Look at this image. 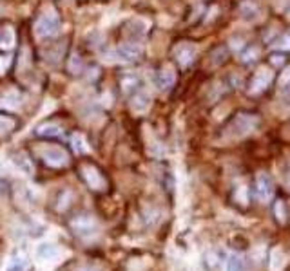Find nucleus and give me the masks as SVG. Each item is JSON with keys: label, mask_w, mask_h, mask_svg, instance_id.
Here are the masks:
<instances>
[{"label": "nucleus", "mask_w": 290, "mask_h": 271, "mask_svg": "<svg viewBox=\"0 0 290 271\" xmlns=\"http://www.w3.org/2000/svg\"><path fill=\"white\" fill-rule=\"evenodd\" d=\"M35 154L38 155L42 165L53 170H64L71 165V154L62 145H38L35 147Z\"/></svg>", "instance_id": "1"}, {"label": "nucleus", "mask_w": 290, "mask_h": 271, "mask_svg": "<svg viewBox=\"0 0 290 271\" xmlns=\"http://www.w3.org/2000/svg\"><path fill=\"white\" fill-rule=\"evenodd\" d=\"M78 174L82 177L87 186H89L93 192H98V194H104L109 188V179L104 174L100 166L93 163V161H82L78 165Z\"/></svg>", "instance_id": "2"}, {"label": "nucleus", "mask_w": 290, "mask_h": 271, "mask_svg": "<svg viewBox=\"0 0 290 271\" xmlns=\"http://www.w3.org/2000/svg\"><path fill=\"white\" fill-rule=\"evenodd\" d=\"M33 29H35V34L42 40H49L58 36L60 34V17H58V13L53 11V9L42 13L36 18Z\"/></svg>", "instance_id": "3"}, {"label": "nucleus", "mask_w": 290, "mask_h": 271, "mask_svg": "<svg viewBox=\"0 0 290 271\" xmlns=\"http://www.w3.org/2000/svg\"><path fill=\"white\" fill-rule=\"evenodd\" d=\"M259 127V118L257 114H252V112H238L232 121L229 125V130L234 134L236 138H243L247 134H251L252 130H256Z\"/></svg>", "instance_id": "4"}, {"label": "nucleus", "mask_w": 290, "mask_h": 271, "mask_svg": "<svg viewBox=\"0 0 290 271\" xmlns=\"http://www.w3.org/2000/svg\"><path fill=\"white\" fill-rule=\"evenodd\" d=\"M274 80V72L268 69V67H259L251 78V83H249V94L257 96L261 94L263 90H267L270 87V83Z\"/></svg>", "instance_id": "5"}, {"label": "nucleus", "mask_w": 290, "mask_h": 271, "mask_svg": "<svg viewBox=\"0 0 290 271\" xmlns=\"http://www.w3.org/2000/svg\"><path fill=\"white\" fill-rule=\"evenodd\" d=\"M174 60L180 67H189L192 61L196 60V55H198V47L189 42H180L173 51Z\"/></svg>", "instance_id": "6"}, {"label": "nucleus", "mask_w": 290, "mask_h": 271, "mask_svg": "<svg viewBox=\"0 0 290 271\" xmlns=\"http://www.w3.org/2000/svg\"><path fill=\"white\" fill-rule=\"evenodd\" d=\"M18 128H20V121L17 118L7 112H0V139L11 138Z\"/></svg>", "instance_id": "7"}, {"label": "nucleus", "mask_w": 290, "mask_h": 271, "mask_svg": "<svg viewBox=\"0 0 290 271\" xmlns=\"http://www.w3.org/2000/svg\"><path fill=\"white\" fill-rule=\"evenodd\" d=\"M142 53H144V51H142V45L136 44V42H125V44H122L118 47V56L125 61L138 60L140 56H142Z\"/></svg>", "instance_id": "8"}, {"label": "nucleus", "mask_w": 290, "mask_h": 271, "mask_svg": "<svg viewBox=\"0 0 290 271\" xmlns=\"http://www.w3.org/2000/svg\"><path fill=\"white\" fill-rule=\"evenodd\" d=\"M71 228L78 235H82V233H93L96 228V222L89 215H80V217H74L71 221Z\"/></svg>", "instance_id": "9"}, {"label": "nucleus", "mask_w": 290, "mask_h": 271, "mask_svg": "<svg viewBox=\"0 0 290 271\" xmlns=\"http://www.w3.org/2000/svg\"><path fill=\"white\" fill-rule=\"evenodd\" d=\"M176 82V72L171 67H162L156 74V85L160 87V90H169Z\"/></svg>", "instance_id": "10"}, {"label": "nucleus", "mask_w": 290, "mask_h": 271, "mask_svg": "<svg viewBox=\"0 0 290 271\" xmlns=\"http://www.w3.org/2000/svg\"><path fill=\"white\" fill-rule=\"evenodd\" d=\"M149 105H151V96L147 94L145 90H136L133 96H131V107H133V111L136 112H144L149 109Z\"/></svg>", "instance_id": "11"}, {"label": "nucleus", "mask_w": 290, "mask_h": 271, "mask_svg": "<svg viewBox=\"0 0 290 271\" xmlns=\"http://www.w3.org/2000/svg\"><path fill=\"white\" fill-rule=\"evenodd\" d=\"M140 85H142V82H140L138 74H123L120 78V87H122V90L125 94L133 96L136 90H140Z\"/></svg>", "instance_id": "12"}, {"label": "nucleus", "mask_w": 290, "mask_h": 271, "mask_svg": "<svg viewBox=\"0 0 290 271\" xmlns=\"http://www.w3.org/2000/svg\"><path fill=\"white\" fill-rule=\"evenodd\" d=\"M35 134H36V136H42V138H60L62 128H60V125H56V123H53V121H45L35 130Z\"/></svg>", "instance_id": "13"}, {"label": "nucleus", "mask_w": 290, "mask_h": 271, "mask_svg": "<svg viewBox=\"0 0 290 271\" xmlns=\"http://www.w3.org/2000/svg\"><path fill=\"white\" fill-rule=\"evenodd\" d=\"M256 186H257V195L261 199H268L270 194H272V181L267 174H259L256 179Z\"/></svg>", "instance_id": "14"}, {"label": "nucleus", "mask_w": 290, "mask_h": 271, "mask_svg": "<svg viewBox=\"0 0 290 271\" xmlns=\"http://www.w3.org/2000/svg\"><path fill=\"white\" fill-rule=\"evenodd\" d=\"M240 15L245 18V20H257V18H259V7H257L256 2L245 0L240 6Z\"/></svg>", "instance_id": "15"}, {"label": "nucleus", "mask_w": 290, "mask_h": 271, "mask_svg": "<svg viewBox=\"0 0 290 271\" xmlns=\"http://www.w3.org/2000/svg\"><path fill=\"white\" fill-rule=\"evenodd\" d=\"M67 71L69 74H80V72L84 71V60L80 58L78 53H72L69 61H67Z\"/></svg>", "instance_id": "16"}, {"label": "nucleus", "mask_w": 290, "mask_h": 271, "mask_svg": "<svg viewBox=\"0 0 290 271\" xmlns=\"http://www.w3.org/2000/svg\"><path fill=\"white\" fill-rule=\"evenodd\" d=\"M15 163L18 166H22L26 172H33V161H31L28 152H18V154H15Z\"/></svg>", "instance_id": "17"}, {"label": "nucleus", "mask_w": 290, "mask_h": 271, "mask_svg": "<svg viewBox=\"0 0 290 271\" xmlns=\"http://www.w3.org/2000/svg\"><path fill=\"white\" fill-rule=\"evenodd\" d=\"M71 143H72V149H74L76 154H85V152H87V145H85L84 136H80V134H72Z\"/></svg>", "instance_id": "18"}, {"label": "nucleus", "mask_w": 290, "mask_h": 271, "mask_svg": "<svg viewBox=\"0 0 290 271\" xmlns=\"http://www.w3.org/2000/svg\"><path fill=\"white\" fill-rule=\"evenodd\" d=\"M257 58H259V47H256V45L249 47V49L241 55V60L245 61V63H252V61H256Z\"/></svg>", "instance_id": "19"}, {"label": "nucleus", "mask_w": 290, "mask_h": 271, "mask_svg": "<svg viewBox=\"0 0 290 271\" xmlns=\"http://www.w3.org/2000/svg\"><path fill=\"white\" fill-rule=\"evenodd\" d=\"M276 47L281 51H290V31L289 33L281 34V36L276 40Z\"/></svg>", "instance_id": "20"}, {"label": "nucleus", "mask_w": 290, "mask_h": 271, "mask_svg": "<svg viewBox=\"0 0 290 271\" xmlns=\"http://www.w3.org/2000/svg\"><path fill=\"white\" fill-rule=\"evenodd\" d=\"M13 63H15V61H13L11 56H0V76L9 71L13 67Z\"/></svg>", "instance_id": "21"}, {"label": "nucleus", "mask_w": 290, "mask_h": 271, "mask_svg": "<svg viewBox=\"0 0 290 271\" xmlns=\"http://www.w3.org/2000/svg\"><path fill=\"white\" fill-rule=\"evenodd\" d=\"M278 83H279V85H281L283 89L290 87V65H289V67H285L283 72H279Z\"/></svg>", "instance_id": "22"}, {"label": "nucleus", "mask_w": 290, "mask_h": 271, "mask_svg": "<svg viewBox=\"0 0 290 271\" xmlns=\"http://www.w3.org/2000/svg\"><path fill=\"white\" fill-rule=\"evenodd\" d=\"M283 61H285V55H281V53L270 55V63H272V65H281Z\"/></svg>", "instance_id": "23"}, {"label": "nucleus", "mask_w": 290, "mask_h": 271, "mask_svg": "<svg viewBox=\"0 0 290 271\" xmlns=\"http://www.w3.org/2000/svg\"><path fill=\"white\" fill-rule=\"evenodd\" d=\"M287 15H289V17H290V7H289V11H287Z\"/></svg>", "instance_id": "24"}, {"label": "nucleus", "mask_w": 290, "mask_h": 271, "mask_svg": "<svg viewBox=\"0 0 290 271\" xmlns=\"http://www.w3.org/2000/svg\"><path fill=\"white\" fill-rule=\"evenodd\" d=\"M0 36H2V29H0Z\"/></svg>", "instance_id": "25"}, {"label": "nucleus", "mask_w": 290, "mask_h": 271, "mask_svg": "<svg viewBox=\"0 0 290 271\" xmlns=\"http://www.w3.org/2000/svg\"><path fill=\"white\" fill-rule=\"evenodd\" d=\"M85 271H93V270H85Z\"/></svg>", "instance_id": "26"}]
</instances>
